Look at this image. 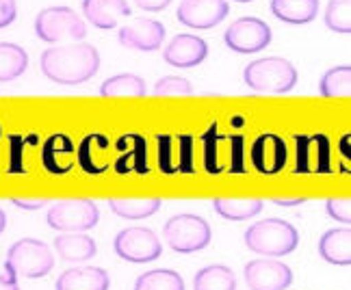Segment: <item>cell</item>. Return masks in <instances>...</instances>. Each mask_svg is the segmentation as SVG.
I'll return each mask as SVG.
<instances>
[{
	"label": "cell",
	"instance_id": "ac0fdd59",
	"mask_svg": "<svg viewBox=\"0 0 351 290\" xmlns=\"http://www.w3.org/2000/svg\"><path fill=\"white\" fill-rule=\"evenodd\" d=\"M55 252L65 262H87L98 254V247L85 232H63L55 239Z\"/></svg>",
	"mask_w": 351,
	"mask_h": 290
},
{
	"label": "cell",
	"instance_id": "4dcf8cb0",
	"mask_svg": "<svg viewBox=\"0 0 351 290\" xmlns=\"http://www.w3.org/2000/svg\"><path fill=\"white\" fill-rule=\"evenodd\" d=\"M326 26L334 33H351V0H330L326 7Z\"/></svg>",
	"mask_w": 351,
	"mask_h": 290
},
{
	"label": "cell",
	"instance_id": "484cf974",
	"mask_svg": "<svg viewBox=\"0 0 351 290\" xmlns=\"http://www.w3.org/2000/svg\"><path fill=\"white\" fill-rule=\"evenodd\" d=\"M193 290H237V275L226 265H210L195 273Z\"/></svg>",
	"mask_w": 351,
	"mask_h": 290
},
{
	"label": "cell",
	"instance_id": "d4e9b609",
	"mask_svg": "<svg viewBox=\"0 0 351 290\" xmlns=\"http://www.w3.org/2000/svg\"><path fill=\"white\" fill-rule=\"evenodd\" d=\"M29 68V55L18 44L0 42V83H11Z\"/></svg>",
	"mask_w": 351,
	"mask_h": 290
},
{
	"label": "cell",
	"instance_id": "f35d334b",
	"mask_svg": "<svg viewBox=\"0 0 351 290\" xmlns=\"http://www.w3.org/2000/svg\"><path fill=\"white\" fill-rule=\"evenodd\" d=\"M134 5L145 9V11L158 13V11H165L171 5V0H134Z\"/></svg>",
	"mask_w": 351,
	"mask_h": 290
},
{
	"label": "cell",
	"instance_id": "7bdbcfd3",
	"mask_svg": "<svg viewBox=\"0 0 351 290\" xmlns=\"http://www.w3.org/2000/svg\"><path fill=\"white\" fill-rule=\"evenodd\" d=\"M5 228H7V215H5V210L0 208V234L5 232Z\"/></svg>",
	"mask_w": 351,
	"mask_h": 290
},
{
	"label": "cell",
	"instance_id": "f1b7e54d",
	"mask_svg": "<svg viewBox=\"0 0 351 290\" xmlns=\"http://www.w3.org/2000/svg\"><path fill=\"white\" fill-rule=\"evenodd\" d=\"M319 91L323 98H349L351 96V68L339 65L321 76Z\"/></svg>",
	"mask_w": 351,
	"mask_h": 290
},
{
	"label": "cell",
	"instance_id": "836d02e7",
	"mask_svg": "<svg viewBox=\"0 0 351 290\" xmlns=\"http://www.w3.org/2000/svg\"><path fill=\"white\" fill-rule=\"evenodd\" d=\"M326 210H328V217L349 226V221H351V202H349V197H330V200L326 202Z\"/></svg>",
	"mask_w": 351,
	"mask_h": 290
},
{
	"label": "cell",
	"instance_id": "ffe728a7",
	"mask_svg": "<svg viewBox=\"0 0 351 290\" xmlns=\"http://www.w3.org/2000/svg\"><path fill=\"white\" fill-rule=\"evenodd\" d=\"M213 208L221 219L247 221L263 213L265 202L261 197H215Z\"/></svg>",
	"mask_w": 351,
	"mask_h": 290
},
{
	"label": "cell",
	"instance_id": "b9f144b4",
	"mask_svg": "<svg viewBox=\"0 0 351 290\" xmlns=\"http://www.w3.org/2000/svg\"><path fill=\"white\" fill-rule=\"evenodd\" d=\"M341 152H343V156H347V161H349V135L341 139Z\"/></svg>",
	"mask_w": 351,
	"mask_h": 290
},
{
	"label": "cell",
	"instance_id": "44dd1931",
	"mask_svg": "<svg viewBox=\"0 0 351 290\" xmlns=\"http://www.w3.org/2000/svg\"><path fill=\"white\" fill-rule=\"evenodd\" d=\"M271 13L285 24L304 26L310 24L319 13V0H271Z\"/></svg>",
	"mask_w": 351,
	"mask_h": 290
},
{
	"label": "cell",
	"instance_id": "9c48e42d",
	"mask_svg": "<svg viewBox=\"0 0 351 290\" xmlns=\"http://www.w3.org/2000/svg\"><path fill=\"white\" fill-rule=\"evenodd\" d=\"M223 42L239 55H256L271 44V29L261 18H239L223 33Z\"/></svg>",
	"mask_w": 351,
	"mask_h": 290
},
{
	"label": "cell",
	"instance_id": "5bb4252c",
	"mask_svg": "<svg viewBox=\"0 0 351 290\" xmlns=\"http://www.w3.org/2000/svg\"><path fill=\"white\" fill-rule=\"evenodd\" d=\"M206 57H208V44L202 37L186 35V33L176 35L163 52L165 63L180 70L195 68V65L204 63Z\"/></svg>",
	"mask_w": 351,
	"mask_h": 290
},
{
	"label": "cell",
	"instance_id": "603a6c76",
	"mask_svg": "<svg viewBox=\"0 0 351 290\" xmlns=\"http://www.w3.org/2000/svg\"><path fill=\"white\" fill-rule=\"evenodd\" d=\"M109 208L113 210V215L121 219L139 221L156 215L160 208V200L158 197H111Z\"/></svg>",
	"mask_w": 351,
	"mask_h": 290
},
{
	"label": "cell",
	"instance_id": "ab89813d",
	"mask_svg": "<svg viewBox=\"0 0 351 290\" xmlns=\"http://www.w3.org/2000/svg\"><path fill=\"white\" fill-rule=\"evenodd\" d=\"M5 269H7V273L0 275V290H20L16 271H13L11 267H7V265H5Z\"/></svg>",
	"mask_w": 351,
	"mask_h": 290
},
{
	"label": "cell",
	"instance_id": "8fae6325",
	"mask_svg": "<svg viewBox=\"0 0 351 290\" xmlns=\"http://www.w3.org/2000/svg\"><path fill=\"white\" fill-rule=\"evenodd\" d=\"M230 13L228 0H182L178 7V22L195 31H208L226 20Z\"/></svg>",
	"mask_w": 351,
	"mask_h": 290
},
{
	"label": "cell",
	"instance_id": "7c38bea8",
	"mask_svg": "<svg viewBox=\"0 0 351 290\" xmlns=\"http://www.w3.org/2000/svg\"><path fill=\"white\" fill-rule=\"evenodd\" d=\"M117 39L124 48L139 50V52H154L165 42V26L158 20L139 18L132 24L121 26Z\"/></svg>",
	"mask_w": 351,
	"mask_h": 290
},
{
	"label": "cell",
	"instance_id": "5b68a950",
	"mask_svg": "<svg viewBox=\"0 0 351 290\" xmlns=\"http://www.w3.org/2000/svg\"><path fill=\"white\" fill-rule=\"evenodd\" d=\"M7 267L16 271L20 278H46L55 267L52 249L39 239H20L7 252Z\"/></svg>",
	"mask_w": 351,
	"mask_h": 290
},
{
	"label": "cell",
	"instance_id": "4316f807",
	"mask_svg": "<svg viewBox=\"0 0 351 290\" xmlns=\"http://www.w3.org/2000/svg\"><path fill=\"white\" fill-rule=\"evenodd\" d=\"M100 96L102 98H141L145 96V81L134 74H115L100 85Z\"/></svg>",
	"mask_w": 351,
	"mask_h": 290
},
{
	"label": "cell",
	"instance_id": "52a82bcc",
	"mask_svg": "<svg viewBox=\"0 0 351 290\" xmlns=\"http://www.w3.org/2000/svg\"><path fill=\"white\" fill-rule=\"evenodd\" d=\"M98 206L87 197H72L52 204L46 223L57 232H87L98 223Z\"/></svg>",
	"mask_w": 351,
	"mask_h": 290
},
{
	"label": "cell",
	"instance_id": "4fadbf2b",
	"mask_svg": "<svg viewBox=\"0 0 351 290\" xmlns=\"http://www.w3.org/2000/svg\"><path fill=\"white\" fill-rule=\"evenodd\" d=\"M289 148L282 137L278 135H261L252 145V165L256 171H261L265 176L280 174L287 167Z\"/></svg>",
	"mask_w": 351,
	"mask_h": 290
},
{
	"label": "cell",
	"instance_id": "60d3db41",
	"mask_svg": "<svg viewBox=\"0 0 351 290\" xmlns=\"http://www.w3.org/2000/svg\"><path fill=\"white\" fill-rule=\"evenodd\" d=\"M271 202L278 206H300L306 202V197H289V200H285V197H274Z\"/></svg>",
	"mask_w": 351,
	"mask_h": 290
},
{
	"label": "cell",
	"instance_id": "3957f363",
	"mask_svg": "<svg viewBox=\"0 0 351 290\" xmlns=\"http://www.w3.org/2000/svg\"><path fill=\"white\" fill-rule=\"evenodd\" d=\"M243 81L245 85L258 94H271L282 96L295 89L300 74L297 68L282 57H265L252 61L245 70H243Z\"/></svg>",
	"mask_w": 351,
	"mask_h": 290
},
{
	"label": "cell",
	"instance_id": "d6a6232c",
	"mask_svg": "<svg viewBox=\"0 0 351 290\" xmlns=\"http://www.w3.org/2000/svg\"><path fill=\"white\" fill-rule=\"evenodd\" d=\"M223 137H217V130H215V126L208 130V135L204 137V167L206 171H210V174H219V171H223V163L219 161V143H221Z\"/></svg>",
	"mask_w": 351,
	"mask_h": 290
},
{
	"label": "cell",
	"instance_id": "ba28073f",
	"mask_svg": "<svg viewBox=\"0 0 351 290\" xmlns=\"http://www.w3.org/2000/svg\"><path fill=\"white\" fill-rule=\"evenodd\" d=\"M115 256L132 262V265H147L163 256V245H160L156 232L150 228H128L121 230L113 241Z\"/></svg>",
	"mask_w": 351,
	"mask_h": 290
},
{
	"label": "cell",
	"instance_id": "8d00e7d4",
	"mask_svg": "<svg viewBox=\"0 0 351 290\" xmlns=\"http://www.w3.org/2000/svg\"><path fill=\"white\" fill-rule=\"evenodd\" d=\"M180 150H182V161H180V171L189 174L191 171L193 174V150H191V139L189 137H180Z\"/></svg>",
	"mask_w": 351,
	"mask_h": 290
},
{
	"label": "cell",
	"instance_id": "e0dca14e",
	"mask_svg": "<svg viewBox=\"0 0 351 290\" xmlns=\"http://www.w3.org/2000/svg\"><path fill=\"white\" fill-rule=\"evenodd\" d=\"M111 278L100 267H76L63 271L55 288L57 290H109Z\"/></svg>",
	"mask_w": 351,
	"mask_h": 290
},
{
	"label": "cell",
	"instance_id": "cb8c5ba5",
	"mask_svg": "<svg viewBox=\"0 0 351 290\" xmlns=\"http://www.w3.org/2000/svg\"><path fill=\"white\" fill-rule=\"evenodd\" d=\"M72 152H74L72 141L65 135H55V137H50L44 145L42 163L50 174H57V176L67 174V171L72 169V161H70Z\"/></svg>",
	"mask_w": 351,
	"mask_h": 290
},
{
	"label": "cell",
	"instance_id": "277c9868",
	"mask_svg": "<svg viewBox=\"0 0 351 290\" xmlns=\"http://www.w3.org/2000/svg\"><path fill=\"white\" fill-rule=\"evenodd\" d=\"M163 236L173 252L182 256L202 252V249H206L213 241L208 221L204 217L191 215V213H180L167 219L163 226Z\"/></svg>",
	"mask_w": 351,
	"mask_h": 290
},
{
	"label": "cell",
	"instance_id": "7a4b0ae2",
	"mask_svg": "<svg viewBox=\"0 0 351 290\" xmlns=\"http://www.w3.org/2000/svg\"><path fill=\"white\" fill-rule=\"evenodd\" d=\"M245 247L252 254L265 258H282L293 254L300 245V232L293 223L285 219H263L256 221L245 232Z\"/></svg>",
	"mask_w": 351,
	"mask_h": 290
},
{
	"label": "cell",
	"instance_id": "74e56055",
	"mask_svg": "<svg viewBox=\"0 0 351 290\" xmlns=\"http://www.w3.org/2000/svg\"><path fill=\"white\" fill-rule=\"evenodd\" d=\"M11 204L24 210H37V208H44L48 200H44V197H39V200H35V197H31V200H26V197H13Z\"/></svg>",
	"mask_w": 351,
	"mask_h": 290
},
{
	"label": "cell",
	"instance_id": "2e32d148",
	"mask_svg": "<svg viewBox=\"0 0 351 290\" xmlns=\"http://www.w3.org/2000/svg\"><path fill=\"white\" fill-rule=\"evenodd\" d=\"M85 20L100 31H111L121 18L132 13L126 0H83Z\"/></svg>",
	"mask_w": 351,
	"mask_h": 290
},
{
	"label": "cell",
	"instance_id": "9a60e30c",
	"mask_svg": "<svg viewBox=\"0 0 351 290\" xmlns=\"http://www.w3.org/2000/svg\"><path fill=\"white\" fill-rule=\"evenodd\" d=\"M297 171H330V141L323 135L297 137Z\"/></svg>",
	"mask_w": 351,
	"mask_h": 290
},
{
	"label": "cell",
	"instance_id": "8992f818",
	"mask_svg": "<svg viewBox=\"0 0 351 290\" xmlns=\"http://www.w3.org/2000/svg\"><path fill=\"white\" fill-rule=\"evenodd\" d=\"M35 35L46 44H57L63 39L80 42L87 35V26L70 7H46L35 18Z\"/></svg>",
	"mask_w": 351,
	"mask_h": 290
},
{
	"label": "cell",
	"instance_id": "ee69618b",
	"mask_svg": "<svg viewBox=\"0 0 351 290\" xmlns=\"http://www.w3.org/2000/svg\"><path fill=\"white\" fill-rule=\"evenodd\" d=\"M234 3H254V0H234Z\"/></svg>",
	"mask_w": 351,
	"mask_h": 290
},
{
	"label": "cell",
	"instance_id": "d590c367",
	"mask_svg": "<svg viewBox=\"0 0 351 290\" xmlns=\"http://www.w3.org/2000/svg\"><path fill=\"white\" fill-rule=\"evenodd\" d=\"M230 152H232V163H230V171L232 174H241L245 171L243 167V137H230Z\"/></svg>",
	"mask_w": 351,
	"mask_h": 290
},
{
	"label": "cell",
	"instance_id": "6da1fadb",
	"mask_svg": "<svg viewBox=\"0 0 351 290\" xmlns=\"http://www.w3.org/2000/svg\"><path fill=\"white\" fill-rule=\"evenodd\" d=\"M42 72L48 81L74 87L91 81L100 70V52L96 46L76 42L67 46H50L42 52Z\"/></svg>",
	"mask_w": 351,
	"mask_h": 290
},
{
	"label": "cell",
	"instance_id": "d6986e66",
	"mask_svg": "<svg viewBox=\"0 0 351 290\" xmlns=\"http://www.w3.org/2000/svg\"><path fill=\"white\" fill-rule=\"evenodd\" d=\"M319 254L321 258L336 267H349L351 265V232L347 228L328 230L319 241Z\"/></svg>",
	"mask_w": 351,
	"mask_h": 290
},
{
	"label": "cell",
	"instance_id": "83f0119b",
	"mask_svg": "<svg viewBox=\"0 0 351 290\" xmlns=\"http://www.w3.org/2000/svg\"><path fill=\"white\" fill-rule=\"evenodd\" d=\"M132 290H184V280L178 271L154 269L139 275Z\"/></svg>",
	"mask_w": 351,
	"mask_h": 290
},
{
	"label": "cell",
	"instance_id": "1f68e13d",
	"mask_svg": "<svg viewBox=\"0 0 351 290\" xmlns=\"http://www.w3.org/2000/svg\"><path fill=\"white\" fill-rule=\"evenodd\" d=\"M156 96H191L193 85L191 81H186L182 76H163L154 85Z\"/></svg>",
	"mask_w": 351,
	"mask_h": 290
},
{
	"label": "cell",
	"instance_id": "7402d4cb",
	"mask_svg": "<svg viewBox=\"0 0 351 290\" xmlns=\"http://www.w3.org/2000/svg\"><path fill=\"white\" fill-rule=\"evenodd\" d=\"M106 150H109V139L102 135H89L83 139L78 148V163L83 167V171L91 176L104 174L109 169L106 163Z\"/></svg>",
	"mask_w": 351,
	"mask_h": 290
},
{
	"label": "cell",
	"instance_id": "f546056e",
	"mask_svg": "<svg viewBox=\"0 0 351 290\" xmlns=\"http://www.w3.org/2000/svg\"><path fill=\"white\" fill-rule=\"evenodd\" d=\"M130 141H132V145H128L126 137L117 141L119 152H126L124 156L117 158V171L119 174H128L130 169H134V171H141L143 174V171H147V167H145V158H139V152H145V141L134 135H130Z\"/></svg>",
	"mask_w": 351,
	"mask_h": 290
},
{
	"label": "cell",
	"instance_id": "e575fe53",
	"mask_svg": "<svg viewBox=\"0 0 351 290\" xmlns=\"http://www.w3.org/2000/svg\"><path fill=\"white\" fill-rule=\"evenodd\" d=\"M18 18V5L16 0H0V29H7Z\"/></svg>",
	"mask_w": 351,
	"mask_h": 290
},
{
	"label": "cell",
	"instance_id": "30bf717a",
	"mask_svg": "<svg viewBox=\"0 0 351 290\" xmlns=\"http://www.w3.org/2000/svg\"><path fill=\"white\" fill-rule=\"evenodd\" d=\"M250 290H287L293 284V271L278 258L252 260L243 269Z\"/></svg>",
	"mask_w": 351,
	"mask_h": 290
}]
</instances>
